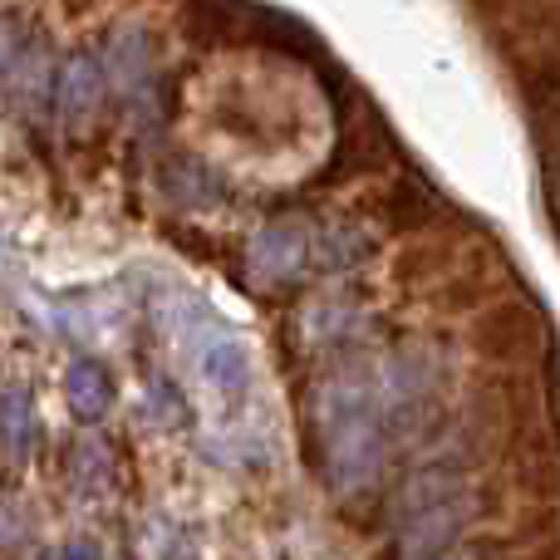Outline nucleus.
<instances>
[{"mask_svg": "<svg viewBox=\"0 0 560 560\" xmlns=\"http://www.w3.org/2000/svg\"><path fill=\"white\" fill-rule=\"evenodd\" d=\"M319 443L339 492H359L384 463V408L369 374L345 369L319 388Z\"/></svg>", "mask_w": 560, "mask_h": 560, "instance_id": "nucleus-1", "label": "nucleus"}, {"mask_svg": "<svg viewBox=\"0 0 560 560\" xmlns=\"http://www.w3.org/2000/svg\"><path fill=\"white\" fill-rule=\"evenodd\" d=\"M467 477L457 467H423L398 492V560H443L467 526Z\"/></svg>", "mask_w": 560, "mask_h": 560, "instance_id": "nucleus-2", "label": "nucleus"}, {"mask_svg": "<svg viewBox=\"0 0 560 560\" xmlns=\"http://www.w3.org/2000/svg\"><path fill=\"white\" fill-rule=\"evenodd\" d=\"M183 345H187V354H192L197 378H202L212 394H222V398L246 394V384H252V349H246L232 329L207 319V325H197Z\"/></svg>", "mask_w": 560, "mask_h": 560, "instance_id": "nucleus-3", "label": "nucleus"}, {"mask_svg": "<svg viewBox=\"0 0 560 560\" xmlns=\"http://www.w3.org/2000/svg\"><path fill=\"white\" fill-rule=\"evenodd\" d=\"M148 35L138 25H124V30H114L108 35V45H104V79L118 89V94H143L148 89Z\"/></svg>", "mask_w": 560, "mask_h": 560, "instance_id": "nucleus-4", "label": "nucleus"}, {"mask_svg": "<svg viewBox=\"0 0 560 560\" xmlns=\"http://www.w3.org/2000/svg\"><path fill=\"white\" fill-rule=\"evenodd\" d=\"M305 266V232L295 222H271L252 242V271L261 280H290Z\"/></svg>", "mask_w": 560, "mask_h": 560, "instance_id": "nucleus-5", "label": "nucleus"}, {"mask_svg": "<svg viewBox=\"0 0 560 560\" xmlns=\"http://www.w3.org/2000/svg\"><path fill=\"white\" fill-rule=\"evenodd\" d=\"M39 438V418H35V394L25 384L0 388V447H5L10 463H25L35 453Z\"/></svg>", "mask_w": 560, "mask_h": 560, "instance_id": "nucleus-6", "label": "nucleus"}, {"mask_svg": "<svg viewBox=\"0 0 560 560\" xmlns=\"http://www.w3.org/2000/svg\"><path fill=\"white\" fill-rule=\"evenodd\" d=\"M104 69L94 65L89 55H74L65 69H59V89H55V98H59V114L69 118V124H79V118H89L98 108V98H104Z\"/></svg>", "mask_w": 560, "mask_h": 560, "instance_id": "nucleus-7", "label": "nucleus"}, {"mask_svg": "<svg viewBox=\"0 0 560 560\" xmlns=\"http://www.w3.org/2000/svg\"><path fill=\"white\" fill-rule=\"evenodd\" d=\"M65 398H69V408H74V418L94 423V418H104L108 404H114V378H108V369L98 364V359H74V364L65 369Z\"/></svg>", "mask_w": 560, "mask_h": 560, "instance_id": "nucleus-8", "label": "nucleus"}, {"mask_svg": "<svg viewBox=\"0 0 560 560\" xmlns=\"http://www.w3.org/2000/svg\"><path fill=\"white\" fill-rule=\"evenodd\" d=\"M0 79H5V84L15 89L25 104H39V98L49 94V55H45V45H35V39H30V45H20V55L10 59V69Z\"/></svg>", "mask_w": 560, "mask_h": 560, "instance_id": "nucleus-9", "label": "nucleus"}, {"mask_svg": "<svg viewBox=\"0 0 560 560\" xmlns=\"http://www.w3.org/2000/svg\"><path fill=\"white\" fill-rule=\"evenodd\" d=\"M30 536V522H25V506L15 502L10 492H0V546H20Z\"/></svg>", "mask_w": 560, "mask_h": 560, "instance_id": "nucleus-10", "label": "nucleus"}, {"mask_svg": "<svg viewBox=\"0 0 560 560\" xmlns=\"http://www.w3.org/2000/svg\"><path fill=\"white\" fill-rule=\"evenodd\" d=\"M55 560H104V556H98V546H94V541H69Z\"/></svg>", "mask_w": 560, "mask_h": 560, "instance_id": "nucleus-11", "label": "nucleus"}]
</instances>
